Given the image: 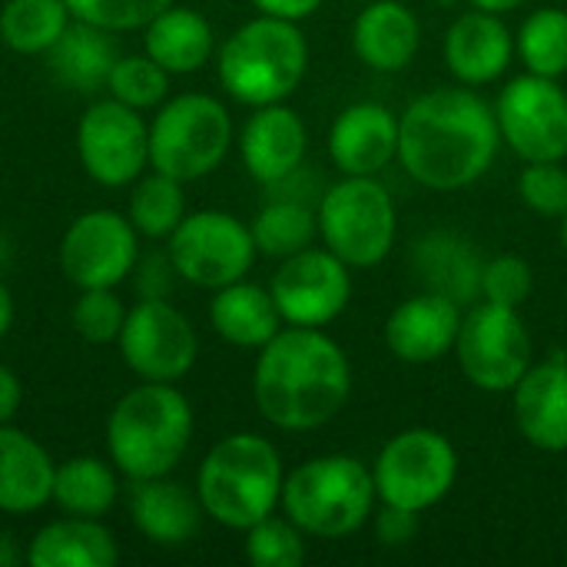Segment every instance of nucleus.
<instances>
[{"mask_svg": "<svg viewBox=\"0 0 567 567\" xmlns=\"http://www.w3.org/2000/svg\"><path fill=\"white\" fill-rule=\"evenodd\" d=\"M252 229V243L259 249V256L269 259H289L302 249H309L319 236V219L316 209L306 206L302 199H269L256 219L249 223Z\"/></svg>", "mask_w": 567, "mask_h": 567, "instance_id": "nucleus-32", "label": "nucleus"}, {"mask_svg": "<svg viewBox=\"0 0 567 567\" xmlns=\"http://www.w3.org/2000/svg\"><path fill=\"white\" fill-rule=\"evenodd\" d=\"M209 326L223 342L236 349H262L286 322L269 289L239 279L223 289H213Z\"/></svg>", "mask_w": 567, "mask_h": 567, "instance_id": "nucleus-27", "label": "nucleus"}, {"mask_svg": "<svg viewBox=\"0 0 567 567\" xmlns=\"http://www.w3.org/2000/svg\"><path fill=\"white\" fill-rule=\"evenodd\" d=\"M213 50H216V33L209 20L193 7L169 3L143 27V53H150L169 76L203 70Z\"/></svg>", "mask_w": 567, "mask_h": 567, "instance_id": "nucleus-26", "label": "nucleus"}, {"mask_svg": "<svg viewBox=\"0 0 567 567\" xmlns=\"http://www.w3.org/2000/svg\"><path fill=\"white\" fill-rule=\"evenodd\" d=\"M76 156L100 186H130L150 169V123L120 100H96L76 123Z\"/></svg>", "mask_w": 567, "mask_h": 567, "instance_id": "nucleus-13", "label": "nucleus"}, {"mask_svg": "<svg viewBox=\"0 0 567 567\" xmlns=\"http://www.w3.org/2000/svg\"><path fill=\"white\" fill-rule=\"evenodd\" d=\"M233 146V116L209 93L163 100L150 123V169L196 183L223 166Z\"/></svg>", "mask_w": 567, "mask_h": 567, "instance_id": "nucleus-7", "label": "nucleus"}, {"mask_svg": "<svg viewBox=\"0 0 567 567\" xmlns=\"http://www.w3.org/2000/svg\"><path fill=\"white\" fill-rule=\"evenodd\" d=\"M319 236L349 269L379 266L399 233V213L375 176H346L316 206Z\"/></svg>", "mask_w": 567, "mask_h": 567, "instance_id": "nucleus-8", "label": "nucleus"}, {"mask_svg": "<svg viewBox=\"0 0 567 567\" xmlns=\"http://www.w3.org/2000/svg\"><path fill=\"white\" fill-rule=\"evenodd\" d=\"M309 70V43L292 20L252 17L226 37L216 53L223 90L243 106L286 103Z\"/></svg>", "mask_w": 567, "mask_h": 567, "instance_id": "nucleus-5", "label": "nucleus"}, {"mask_svg": "<svg viewBox=\"0 0 567 567\" xmlns=\"http://www.w3.org/2000/svg\"><path fill=\"white\" fill-rule=\"evenodd\" d=\"M53 475L56 462L50 452L13 429L10 422L0 425V512L3 515H33L53 502Z\"/></svg>", "mask_w": 567, "mask_h": 567, "instance_id": "nucleus-23", "label": "nucleus"}, {"mask_svg": "<svg viewBox=\"0 0 567 567\" xmlns=\"http://www.w3.org/2000/svg\"><path fill=\"white\" fill-rule=\"evenodd\" d=\"M525 0H468V7L475 10H488V13H508V10H518Z\"/></svg>", "mask_w": 567, "mask_h": 567, "instance_id": "nucleus-45", "label": "nucleus"}, {"mask_svg": "<svg viewBox=\"0 0 567 567\" xmlns=\"http://www.w3.org/2000/svg\"><path fill=\"white\" fill-rule=\"evenodd\" d=\"M17 548H13V542H10V535H3L0 532V567H10V565H17Z\"/></svg>", "mask_w": 567, "mask_h": 567, "instance_id": "nucleus-46", "label": "nucleus"}, {"mask_svg": "<svg viewBox=\"0 0 567 567\" xmlns=\"http://www.w3.org/2000/svg\"><path fill=\"white\" fill-rule=\"evenodd\" d=\"M498 130L525 163H555L567 156V93L558 80L522 73L498 93Z\"/></svg>", "mask_w": 567, "mask_h": 567, "instance_id": "nucleus-14", "label": "nucleus"}, {"mask_svg": "<svg viewBox=\"0 0 567 567\" xmlns=\"http://www.w3.org/2000/svg\"><path fill=\"white\" fill-rule=\"evenodd\" d=\"M66 0H7L0 10V40L23 56H43L70 27Z\"/></svg>", "mask_w": 567, "mask_h": 567, "instance_id": "nucleus-31", "label": "nucleus"}, {"mask_svg": "<svg viewBox=\"0 0 567 567\" xmlns=\"http://www.w3.org/2000/svg\"><path fill=\"white\" fill-rule=\"evenodd\" d=\"M518 193L532 213L561 219L567 213V169L561 166V159L525 163V169L518 176Z\"/></svg>", "mask_w": 567, "mask_h": 567, "instance_id": "nucleus-40", "label": "nucleus"}, {"mask_svg": "<svg viewBox=\"0 0 567 567\" xmlns=\"http://www.w3.org/2000/svg\"><path fill=\"white\" fill-rule=\"evenodd\" d=\"M249 3L266 17H279V20H292V23L312 17L322 7V0H249Z\"/></svg>", "mask_w": 567, "mask_h": 567, "instance_id": "nucleus-42", "label": "nucleus"}, {"mask_svg": "<svg viewBox=\"0 0 567 567\" xmlns=\"http://www.w3.org/2000/svg\"><path fill=\"white\" fill-rule=\"evenodd\" d=\"M462 306L442 292H419L399 302L385 322V346L399 362L429 365L442 355L455 352V339L462 329Z\"/></svg>", "mask_w": 567, "mask_h": 567, "instance_id": "nucleus-17", "label": "nucleus"}, {"mask_svg": "<svg viewBox=\"0 0 567 567\" xmlns=\"http://www.w3.org/2000/svg\"><path fill=\"white\" fill-rule=\"evenodd\" d=\"M498 146V116L475 90H429L399 116V163L425 189L455 193L478 183Z\"/></svg>", "mask_w": 567, "mask_h": 567, "instance_id": "nucleus-1", "label": "nucleus"}, {"mask_svg": "<svg viewBox=\"0 0 567 567\" xmlns=\"http://www.w3.org/2000/svg\"><path fill=\"white\" fill-rule=\"evenodd\" d=\"M10 326H13V296H10V289L0 282V339L10 332Z\"/></svg>", "mask_w": 567, "mask_h": 567, "instance_id": "nucleus-44", "label": "nucleus"}, {"mask_svg": "<svg viewBox=\"0 0 567 567\" xmlns=\"http://www.w3.org/2000/svg\"><path fill=\"white\" fill-rule=\"evenodd\" d=\"M352 395V365L322 329L286 326L256 359L252 399L259 415L282 432H312L332 422Z\"/></svg>", "mask_w": 567, "mask_h": 567, "instance_id": "nucleus-2", "label": "nucleus"}, {"mask_svg": "<svg viewBox=\"0 0 567 567\" xmlns=\"http://www.w3.org/2000/svg\"><path fill=\"white\" fill-rule=\"evenodd\" d=\"M515 56V37L502 13L468 10L445 30V63L462 86H485L498 80Z\"/></svg>", "mask_w": 567, "mask_h": 567, "instance_id": "nucleus-21", "label": "nucleus"}, {"mask_svg": "<svg viewBox=\"0 0 567 567\" xmlns=\"http://www.w3.org/2000/svg\"><path fill=\"white\" fill-rule=\"evenodd\" d=\"M512 409L528 445L542 452H567V359L561 352L538 365L532 362L512 389Z\"/></svg>", "mask_w": 567, "mask_h": 567, "instance_id": "nucleus-20", "label": "nucleus"}, {"mask_svg": "<svg viewBox=\"0 0 567 567\" xmlns=\"http://www.w3.org/2000/svg\"><path fill=\"white\" fill-rule=\"evenodd\" d=\"M116 561L120 548L103 518L63 515L43 525L27 548L30 567H113Z\"/></svg>", "mask_w": 567, "mask_h": 567, "instance_id": "nucleus-25", "label": "nucleus"}, {"mask_svg": "<svg viewBox=\"0 0 567 567\" xmlns=\"http://www.w3.org/2000/svg\"><path fill=\"white\" fill-rule=\"evenodd\" d=\"M372 478L382 505L422 515L452 492L458 478V452L435 429H405L382 445Z\"/></svg>", "mask_w": 567, "mask_h": 567, "instance_id": "nucleus-9", "label": "nucleus"}, {"mask_svg": "<svg viewBox=\"0 0 567 567\" xmlns=\"http://www.w3.org/2000/svg\"><path fill=\"white\" fill-rule=\"evenodd\" d=\"M515 53L522 56L528 73L538 76H565L567 73V10L542 7L525 17L515 37Z\"/></svg>", "mask_w": 567, "mask_h": 567, "instance_id": "nucleus-34", "label": "nucleus"}, {"mask_svg": "<svg viewBox=\"0 0 567 567\" xmlns=\"http://www.w3.org/2000/svg\"><path fill=\"white\" fill-rule=\"evenodd\" d=\"M419 535V515L395 508V505H382V512L375 515V538L385 548H402Z\"/></svg>", "mask_w": 567, "mask_h": 567, "instance_id": "nucleus-41", "label": "nucleus"}, {"mask_svg": "<svg viewBox=\"0 0 567 567\" xmlns=\"http://www.w3.org/2000/svg\"><path fill=\"white\" fill-rule=\"evenodd\" d=\"M535 292V272L522 256L502 252L482 266V296L485 302L518 309L532 299Z\"/></svg>", "mask_w": 567, "mask_h": 567, "instance_id": "nucleus-39", "label": "nucleus"}, {"mask_svg": "<svg viewBox=\"0 0 567 567\" xmlns=\"http://www.w3.org/2000/svg\"><path fill=\"white\" fill-rule=\"evenodd\" d=\"M329 156L342 176H375L399 159V116L382 103L346 106L329 130Z\"/></svg>", "mask_w": 567, "mask_h": 567, "instance_id": "nucleus-19", "label": "nucleus"}, {"mask_svg": "<svg viewBox=\"0 0 567 567\" xmlns=\"http://www.w3.org/2000/svg\"><path fill=\"white\" fill-rule=\"evenodd\" d=\"M70 322L80 339L93 346H106L120 339V329L126 322V306L116 296V289H80Z\"/></svg>", "mask_w": 567, "mask_h": 567, "instance_id": "nucleus-37", "label": "nucleus"}, {"mask_svg": "<svg viewBox=\"0 0 567 567\" xmlns=\"http://www.w3.org/2000/svg\"><path fill=\"white\" fill-rule=\"evenodd\" d=\"M269 292L286 326L322 329L346 312L352 299V276L336 252L309 246L289 259H279Z\"/></svg>", "mask_w": 567, "mask_h": 567, "instance_id": "nucleus-16", "label": "nucleus"}, {"mask_svg": "<svg viewBox=\"0 0 567 567\" xmlns=\"http://www.w3.org/2000/svg\"><path fill=\"white\" fill-rule=\"evenodd\" d=\"M106 90L113 100L133 106V110H156L166 93H169V73L150 56V53H130V56H116L110 76H106Z\"/></svg>", "mask_w": 567, "mask_h": 567, "instance_id": "nucleus-35", "label": "nucleus"}, {"mask_svg": "<svg viewBox=\"0 0 567 567\" xmlns=\"http://www.w3.org/2000/svg\"><path fill=\"white\" fill-rule=\"evenodd\" d=\"M116 346L123 365L143 382H179L199 355L193 322L163 296H143L126 309Z\"/></svg>", "mask_w": 567, "mask_h": 567, "instance_id": "nucleus-12", "label": "nucleus"}, {"mask_svg": "<svg viewBox=\"0 0 567 567\" xmlns=\"http://www.w3.org/2000/svg\"><path fill=\"white\" fill-rule=\"evenodd\" d=\"M415 266H419L425 289L442 292V296L455 299L458 306H468L482 296V266L485 262H478L475 249L452 233H435V236L422 239L419 252H415Z\"/></svg>", "mask_w": 567, "mask_h": 567, "instance_id": "nucleus-29", "label": "nucleus"}, {"mask_svg": "<svg viewBox=\"0 0 567 567\" xmlns=\"http://www.w3.org/2000/svg\"><path fill=\"white\" fill-rule=\"evenodd\" d=\"M375 478L352 455H319L292 468L282 482V512L302 535L349 538L375 512Z\"/></svg>", "mask_w": 567, "mask_h": 567, "instance_id": "nucleus-6", "label": "nucleus"}, {"mask_svg": "<svg viewBox=\"0 0 567 567\" xmlns=\"http://www.w3.org/2000/svg\"><path fill=\"white\" fill-rule=\"evenodd\" d=\"M422 43V23L415 10L402 0H372L365 10H359L352 23V50L355 56L379 70V73H399L405 70Z\"/></svg>", "mask_w": 567, "mask_h": 567, "instance_id": "nucleus-24", "label": "nucleus"}, {"mask_svg": "<svg viewBox=\"0 0 567 567\" xmlns=\"http://www.w3.org/2000/svg\"><path fill=\"white\" fill-rule=\"evenodd\" d=\"M246 558L252 567H299L306 561L302 528L276 512L246 528Z\"/></svg>", "mask_w": 567, "mask_h": 567, "instance_id": "nucleus-36", "label": "nucleus"}, {"mask_svg": "<svg viewBox=\"0 0 567 567\" xmlns=\"http://www.w3.org/2000/svg\"><path fill=\"white\" fill-rule=\"evenodd\" d=\"M20 402H23V385H20V379H17L7 365H0V425H7V422L17 415Z\"/></svg>", "mask_w": 567, "mask_h": 567, "instance_id": "nucleus-43", "label": "nucleus"}, {"mask_svg": "<svg viewBox=\"0 0 567 567\" xmlns=\"http://www.w3.org/2000/svg\"><path fill=\"white\" fill-rule=\"evenodd\" d=\"M532 336L518 309L482 302L458 329L455 359L462 375L482 392H512L532 369Z\"/></svg>", "mask_w": 567, "mask_h": 567, "instance_id": "nucleus-11", "label": "nucleus"}, {"mask_svg": "<svg viewBox=\"0 0 567 567\" xmlns=\"http://www.w3.org/2000/svg\"><path fill=\"white\" fill-rule=\"evenodd\" d=\"M166 256L179 279L199 289H223L249 276L259 249L252 229L223 209L186 213L166 239Z\"/></svg>", "mask_w": 567, "mask_h": 567, "instance_id": "nucleus-10", "label": "nucleus"}, {"mask_svg": "<svg viewBox=\"0 0 567 567\" xmlns=\"http://www.w3.org/2000/svg\"><path fill=\"white\" fill-rule=\"evenodd\" d=\"M561 246H565V249H567V213H565V216H561Z\"/></svg>", "mask_w": 567, "mask_h": 567, "instance_id": "nucleus-47", "label": "nucleus"}, {"mask_svg": "<svg viewBox=\"0 0 567 567\" xmlns=\"http://www.w3.org/2000/svg\"><path fill=\"white\" fill-rule=\"evenodd\" d=\"M120 495L116 465H106L96 455H76L56 465L53 475V505L63 515L103 518Z\"/></svg>", "mask_w": 567, "mask_h": 567, "instance_id": "nucleus-30", "label": "nucleus"}, {"mask_svg": "<svg viewBox=\"0 0 567 567\" xmlns=\"http://www.w3.org/2000/svg\"><path fill=\"white\" fill-rule=\"evenodd\" d=\"M186 183L159 173V169H150L146 176H140L133 183V193H130V223L140 236L146 239H169L173 229L183 223L186 216V193H183Z\"/></svg>", "mask_w": 567, "mask_h": 567, "instance_id": "nucleus-33", "label": "nucleus"}, {"mask_svg": "<svg viewBox=\"0 0 567 567\" xmlns=\"http://www.w3.org/2000/svg\"><path fill=\"white\" fill-rule=\"evenodd\" d=\"M282 458L276 445L252 432L219 439L196 472V495L203 512L233 532H246L269 518L282 502Z\"/></svg>", "mask_w": 567, "mask_h": 567, "instance_id": "nucleus-4", "label": "nucleus"}, {"mask_svg": "<svg viewBox=\"0 0 567 567\" xmlns=\"http://www.w3.org/2000/svg\"><path fill=\"white\" fill-rule=\"evenodd\" d=\"M173 0H66L70 17L93 23L106 33L143 30L156 13H163Z\"/></svg>", "mask_w": 567, "mask_h": 567, "instance_id": "nucleus-38", "label": "nucleus"}, {"mask_svg": "<svg viewBox=\"0 0 567 567\" xmlns=\"http://www.w3.org/2000/svg\"><path fill=\"white\" fill-rule=\"evenodd\" d=\"M309 133L302 116L286 103L256 106L239 133V156L249 176L262 186L286 183L306 159Z\"/></svg>", "mask_w": 567, "mask_h": 567, "instance_id": "nucleus-18", "label": "nucleus"}, {"mask_svg": "<svg viewBox=\"0 0 567 567\" xmlns=\"http://www.w3.org/2000/svg\"><path fill=\"white\" fill-rule=\"evenodd\" d=\"M203 515L206 512L199 505V495L173 482L169 475L133 482L130 518L136 532L159 548H179L193 542L203 525Z\"/></svg>", "mask_w": 567, "mask_h": 567, "instance_id": "nucleus-22", "label": "nucleus"}, {"mask_svg": "<svg viewBox=\"0 0 567 567\" xmlns=\"http://www.w3.org/2000/svg\"><path fill=\"white\" fill-rule=\"evenodd\" d=\"M140 262V233L116 209L80 213L60 239V269L76 289H116Z\"/></svg>", "mask_w": 567, "mask_h": 567, "instance_id": "nucleus-15", "label": "nucleus"}, {"mask_svg": "<svg viewBox=\"0 0 567 567\" xmlns=\"http://www.w3.org/2000/svg\"><path fill=\"white\" fill-rule=\"evenodd\" d=\"M193 405L173 382H140L106 419V452L130 482L169 475L193 442Z\"/></svg>", "mask_w": 567, "mask_h": 567, "instance_id": "nucleus-3", "label": "nucleus"}, {"mask_svg": "<svg viewBox=\"0 0 567 567\" xmlns=\"http://www.w3.org/2000/svg\"><path fill=\"white\" fill-rule=\"evenodd\" d=\"M43 56L63 86H70L76 93H93V90L106 86V76L120 53L106 30L83 23V20H70V27L60 33V40Z\"/></svg>", "mask_w": 567, "mask_h": 567, "instance_id": "nucleus-28", "label": "nucleus"}]
</instances>
